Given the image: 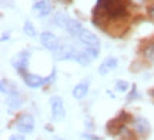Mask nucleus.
I'll return each mask as SVG.
<instances>
[{
  "label": "nucleus",
  "mask_w": 154,
  "mask_h": 140,
  "mask_svg": "<svg viewBox=\"0 0 154 140\" xmlns=\"http://www.w3.org/2000/svg\"><path fill=\"white\" fill-rule=\"evenodd\" d=\"M144 54L149 57L150 60H154V43H153V45H150L149 47H146V50H144Z\"/></svg>",
  "instance_id": "6ab92c4d"
},
{
  "label": "nucleus",
  "mask_w": 154,
  "mask_h": 140,
  "mask_svg": "<svg viewBox=\"0 0 154 140\" xmlns=\"http://www.w3.org/2000/svg\"><path fill=\"white\" fill-rule=\"evenodd\" d=\"M0 84H2V93H3V95H7V90H6V80H5V79L0 82Z\"/></svg>",
  "instance_id": "b1692460"
},
{
  "label": "nucleus",
  "mask_w": 154,
  "mask_h": 140,
  "mask_svg": "<svg viewBox=\"0 0 154 140\" xmlns=\"http://www.w3.org/2000/svg\"><path fill=\"white\" fill-rule=\"evenodd\" d=\"M2 40L5 42V40H9V33H3L2 34Z\"/></svg>",
  "instance_id": "a878e982"
},
{
  "label": "nucleus",
  "mask_w": 154,
  "mask_h": 140,
  "mask_svg": "<svg viewBox=\"0 0 154 140\" xmlns=\"http://www.w3.org/2000/svg\"><path fill=\"white\" fill-rule=\"evenodd\" d=\"M54 77H56V70H53V72L50 73V76H47V84H51L53 83V80H54Z\"/></svg>",
  "instance_id": "412c9836"
},
{
  "label": "nucleus",
  "mask_w": 154,
  "mask_h": 140,
  "mask_svg": "<svg viewBox=\"0 0 154 140\" xmlns=\"http://www.w3.org/2000/svg\"><path fill=\"white\" fill-rule=\"evenodd\" d=\"M82 137H84V139H88V140H101V137H99V136H96V135H88V133H83Z\"/></svg>",
  "instance_id": "aec40b11"
},
{
  "label": "nucleus",
  "mask_w": 154,
  "mask_h": 140,
  "mask_svg": "<svg viewBox=\"0 0 154 140\" xmlns=\"http://www.w3.org/2000/svg\"><path fill=\"white\" fill-rule=\"evenodd\" d=\"M88 86H90V84H88L87 80H83V82H80L79 84H76L74 89H73V97L77 99V100L86 97L88 93Z\"/></svg>",
  "instance_id": "9b49d317"
},
{
  "label": "nucleus",
  "mask_w": 154,
  "mask_h": 140,
  "mask_svg": "<svg viewBox=\"0 0 154 140\" xmlns=\"http://www.w3.org/2000/svg\"><path fill=\"white\" fill-rule=\"evenodd\" d=\"M136 86H133V90H131V95L128 96V100H131V99H134V97H136Z\"/></svg>",
  "instance_id": "393cba45"
},
{
  "label": "nucleus",
  "mask_w": 154,
  "mask_h": 140,
  "mask_svg": "<svg viewBox=\"0 0 154 140\" xmlns=\"http://www.w3.org/2000/svg\"><path fill=\"white\" fill-rule=\"evenodd\" d=\"M77 39L82 42L84 46H88V47H96V49H100V40L99 37L94 33H91L87 29H83L82 33L79 34Z\"/></svg>",
  "instance_id": "423d86ee"
},
{
  "label": "nucleus",
  "mask_w": 154,
  "mask_h": 140,
  "mask_svg": "<svg viewBox=\"0 0 154 140\" xmlns=\"http://www.w3.org/2000/svg\"><path fill=\"white\" fill-rule=\"evenodd\" d=\"M97 7H101L110 19H120L127 14L128 0H97Z\"/></svg>",
  "instance_id": "f257e3e1"
},
{
  "label": "nucleus",
  "mask_w": 154,
  "mask_h": 140,
  "mask_svg": "<svg viewBox=\"0 0 154 140\" xmlns=\"http://www.w3.org/2000/svg\"><path fill=\"white\" fill-rule=\"evenodd\" d=\"M20 73H22L26 84L29 87H32V89H38V87H42L44 84H47V79L46 77H40L37 74H30V73H26L24 70H22Z\"/></svg>",
  "instance_id": "0eeeda50"
},
{
  "label": "nucleus",
  "mask_w": 154,
  "mask_h": 140,
  "mask_svg": "<svg viewBox=\"0 0 154 140\" xmlns=\"http://www.w3.org/2000/svg\"><path fill=\"white\" fill-rule=\"evenodd\" d=\"M134 3H137V5H141V3H144V0H133Z\"/></svg>",
  "instance_id": "bb28decb"
},
{
  "label": "nucleus",
  "mask_w": 154,
  "mask_h": 140,
  "mask_svg": "<svg viewBox=\"0 0 154 140\" xmlns=\"http://www.w3.org/2000/svg\"><path fill=\"white\" fill-rule=\"evenodd\" d=\"M134 130L140 135H149L150 133V123L147 119L138 117L134 120Z\"/></svg>",
  "instance_id": "f8f14e48"
},
{
  "label": "nucleus",
  "mask_w": 154,
  "mask_h": 140,
  "mask_svg": "<svg viewBox=\"0 0 154 140\" xmlns=\"http://www.w3.org/2000/svg\"><path fill=\"white\" fill-rule=\"evenodd\" d=\"M9 140H24V136L23 135H13V136H10Z\"/></svg>",
  "instance_id": "5701e85b"
},
{
  "label": "nucleus",
  "mask_w": 154,
  "mask_h": 140,
  "mask_svg": "<svg viewBox=\"0 0 154 140\" xmlns=\"http://www.w3.org/2000/svg\"><path fill=\"white\" fill-rule=\"evenodd\" d=\"M50 109H51V116L56 122H61L66 117V110H64V104L63 100L59 96H53L50 97Z\"/></svg>",
  "instance_id": "f03ea898"
},
{
  "label": "nucleus",
  "mask_w": 154,
  "mask_h": 140,
  "mask_svg": "<svg viewBox=\"0 0 154 140\" xmlns=\"http://www.w3.org/2000/svg\"><path fill=\"white\" fill-rule=\"evenodd\" d=\"M22 104H23V97L19 92L14 90V92L9 93V96H7V107H9L10 112L19 110L22 107Z\"/></svg>",
  "instance_id": "6e6552de"
},
{
  "label": "nucleus",
  "mask_w": 154,
  "mask_h": 140,
  "mask_svg": "<svg viewBox=\"0 0 154 140\" xmlns=\"http://www.w3.org/2000/svg\"><path fill=\"white\" fill-rule=\"evenodd\" d=\"M128 89V83L124 82V80H119L117 83H116V90H119V92H126Z\"/></svg>",
  "instance_id": "a211bd4d"
},
{
  "label": "nucleus",
  "mask_w": 154,
  "mask_h": 140,
  "mask_svg": "<svg viewBox=\"0 0 154 140\" xmlns=\"http://www.w3.org/2000/svg\"><path fill=\"white\" fill-rule=\"evenodd\" d=\"M121 129H123V120H121L120 117H116V119H113L111 122L107 123V132H109L110 135L120 133Z\"/></svg>",
  "instance_id": "ddd939ff"
},
{
  "label": "nucleus",
  "mask_w": 154,
  "mask_h": 140,
  "mask_svg": "<svg viewBox=\"0 0 154 140\" xmlns=\"http://www.w3.org/2000/svg\"><path fill=\"white\" fill-rule=\"evenodd\" d=\"M147 13H149V16L154 20V5H151L149 9H147Z\"/></svg>",
  "instance_id": "4be33fe9"
},
{
  "label": "nucleus",
  "mask_w": 154,
  "mask_h": 140,
  "mask_svg": "<svg viewBox=\"0 0 154 140\" xmlns=\"http://www.w3.org/2000/svg\"><path fill=\"white\" fill-rule=\"evenodd\" d=\"M144 2H146V0H144Z\"/></svg>",
  "instance_id": "cd10ccee"
},
{
  "label": "nucleus",
  "mask_w": 154,
  "mask_h": 140,
  "mask_svg": "<svg viewBox=\"0 0 154 140\" xmlns=\"http://www.w3.org/2000/svg\"><path fill=\"white\" fill-rule=\"evenodd\" d=\"M70 17L67 16L66 13H57L54 16V19H53V22H54V24L56 26H59V27H61V29H67V26H69V23H70Z\"/></svg>",
  "instance_id": "2eb2a0df"
},
{
  "label": "nucleus",
  "mask_w": 154,
  "mask_h": 140,
  "mask_svg": "<svg viewBox=\"0 0 154 140\" xmlns=\"http://www.w3.org/2000/svg\"><path fill=\"white\" fill-rule=\"evenodd\" d=\"M40 43L49 51H51V53H56L60 49V45H61L60 40L57 39L53 33H50V32H43L40 34Z\"/></svg>",
  "instance_id": "7ed1b4c3"
},
{
  "label": "nucleus",
  "mask_w": 154,
  "mask_h": 140,
  "mask_svg": "<svg viewBox=\"0 0 154 140\" xmlns=\"http://www.w3.org/2000/svg\"><path fill=\"white\" fill-rule=\"evenodd\" d=\"M83 26H82V23L80 22H77V20H70V23H69V26H67V32L72 34V36H74V37H79V34L82 33V30H83Z\"/></svg>",
  "instance_id": "dca6fc26"
},
{
  "label": "nucleus",
  "mask_w": 154,
  "mask_h": 140,
  "mask_svg": "<svg viewBox=\"0 0 154 140\" xmlns=\"http://www.w3.org/2000/svg\"><path fill=\"white\" fill-rule=\"evenodd\" d=\"M50 11H51V6L49 5L47 0H40V2H36L33 5V13L37 17L49 16Z\"/></svg>",
  "instance_id": "1a4fd4ad"
},
{
  "label": "nucleus",
  "mask_w": 154,
  "mask_h": 140,
  "mask_svg": "<svg viewBox=\"0 0 154 140\" xmlns=\"http://www.w3.org/2000/svg\"><path fill=\"white\" fill-rule=\"evenodd\" d=\"M16 129L22 133V135H27V133H32L34 130V119L32 114H23L20 116V119L17 120L16 123Z\"/></svg>",
  "instance_id": "20e7f679"
},
{
  "label": "nucleus",
  "mask_w": 154,
  "mask_h": 140,
  "mask_svg": "<svg viewBox=\"0 0 154 140\" xmlns=\"http://www.w3.org/2000/svg\"><path fill=\"white\" fill-rule=\"evenodd\" d=\"M29 59H30V53L26 50L19 51L17 54L11 57V66L16 69L17 72H22V70H26L29 66Z\"/></svg>",
  "instance_id": "39448f33"
},
{
  "label": "nucleus",
  "mask_w": 154,
  "mask_h": 140,
  "mask_svg": "<svg viewBox=\"0 0 154 140\" xmlns=\"http://www.w3.org/2000/svg\"><path fill=\"white\" fill-rule=\"evenodd\" d=\"M23 32H24V34H26V36H29V37H34V36H36V29H34V26L29 22V20H26V22H24Z\"/></svg>",
  "instance_id": "f3484780"
},
{
  "label": "nucleus",
  "mask_w": 154,
  "mask_h": 140,
  "mask_svg": "<svg viewBox=\"0 0 154 140\" xmlns=\"http://www.w3.org/2000/svg\"><path fill=\"white\" fill-rule=\"evenodd\" d=\"M94 59L90 54H88V51L86 49H83V50H79V54L76 57V62L79 64H82V66H88L90 63L93 62Z\"/></svg>",
  "instance_id": "4468645a"
},
{
  "label": "nucleus",
  "mask_w": 154,
  "mask_h": 140,
  "mask_svg": "<svg viewBox=\"0 0 154 140\" xmlns=\"http://www.w3.org/2000/svg\"><path fill=\"white\" fill-rule=\"evenodd\" d=\"M117 64H119V62H117L116 57H107V59H104V62L100 64L99 73L101 76H106L107 73H110L111 70H114V69L117 67Z\"/></svg>",
  "instance_id": "9d476101"
}]
</instances>
